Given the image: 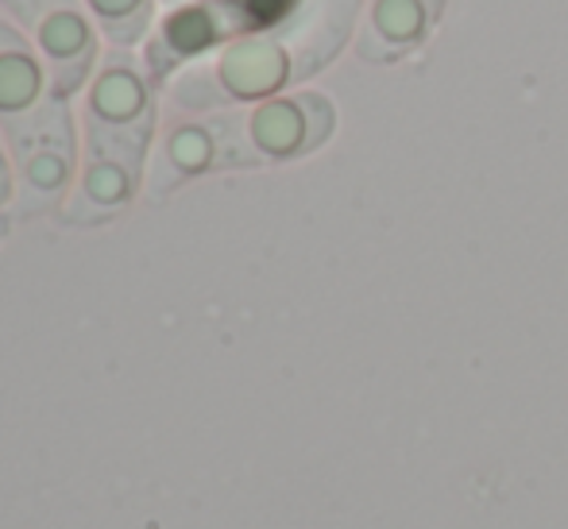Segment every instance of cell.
Masks as SVG:
<instances>
[{"label":"cell","mask_w":568,"mask_h":529,"mask_svg":"<svg viewBox=\"0 0 568 529\" xmlns=\"http://www.w3.org/2000/svg\"><path fill=\"white\" fill-rule=\"evenodd\" d=\"M12 197H16V174H12V159H8L4 143H0V213L12 210Z\"/></svg>","instance_id":"7c38bea8"},{"label":"cell","mask_w":568,"mask_h":529,"mask_svg":"<svg viewBox=\"0 0 568 529\" xmlns=\"http://www.w3.org/2000/svg\"><path fill=\"white\" fill-rule=\"evenodd\" d=\"M148 151L116 147V143H82V166L70 197L54 213L67 228H101L124 216L143 197Z\"/></svg>","instance_id":"ba28073f"},{"label":"cell","mask_w":568,"mask_h":529,"mask_svg":"<svg viewBox=\"0 0 568 529\" xmlns=\"http://www.w3.org/2000/svg\"><path fill=\"white\" fill-rule=\"evenodd\" d=\"M78 124L82 143H116L151 155L163 124V90L148 74L140 51L105 47L90 85L78 98Z\"/></svg>","instance_id":"7a4b0ae2"},{"label":"cell","mask_w":568,"mask_h":529,"mask_svg":"<svg viewBox=\"0 0 568 529\" xmlns=\"http://www.w3.org/2000/svg\"><path fill=\"white\" fill-rule=\"evenodd\" d=\"M260 23V8L252 0H182L159 16L155 31L143 43L140 59L159 90L171 85L182 70L213 59L229 43L252 35Z\"/></svg>","instance_id":"3957f363"},{"label":"cell","mask_w":568,"mask_h":529,"mask_svg":"<svg viewBox=\"0 0 568 529\" xmlns=\"http://www.w3.org/2000/svg\"><path fill=\"white\" fill-rule=\"evenodd\" d=\"M16 174V197L8 216L16 221H36V216H51L62 210L70 197L82 166V124H78V109L67 105L43 132L31 135L23 147L12 155Z\"/></svg>","instance_id":"8992f818"},{"label":"cell","mask_w":568,"mask_h":529,"mask_svg":"<svg viewBox=\"0 0 568 529\" xmlns=\"http://www.w3.org/2000/svg\"><path fill=\"white\" fill-rule=\"evenodd\" d=\"M4 236H8V216L0 213V244H4Z\"/></svg>","instance_id":"4fadbf2b"},{"label":"cell","mask_w":568,"mask_h":529,"mask_svg":"<svg viewBox=\"0 0 568 529\" xmlns=\"http://www.w3.org/2000/svg\"><path fill=\"white\" fill-rule=\"evenodd\" d=\"M344 35V8L337 0H317L278 28H260L229 43L213 59L182 70L163 90L171 112H225L271 101L286 85L314 74Z\"/></svg>","instance_id":"6da1fadb"},{"label":"cell","mask_w":568,"mask_h":529,"mask_svg":"<svg viewBox=\"0 0 568 529\" xmlns=\"http://www.w3.org/2000/svg\"><path fill=\"white\" fill-rule=\"evenodd\" d=\"M23 35L43 59L54 93L74 105L105 54V39H101L98 23L85 16L82 0H54L23 28Z\"/></svg>","instance_id":"9c48e42d"},{"label":"cell","mask_w":568,"mask_h":529,"mask_svg":"<svg viewBox=\"0 0 568 529\" xmlns=\"http://www.w3.org/2000/svg\"><path fill=\"white\" fill-rule=\"evenodd\" d=\"M51 4L54 0H0V16H8V20L23 31L39 12H43V8H51Z\"/></svg>","instance_id":"8fae6325"},{"label":"cell","mask_w":568,"mask_h":529,"mask_svg":"<svg viewBox=\"0 0 568 529\" xmlns=\"http://www.w3.org/2000/svg\"><path fill=\"white\" fill-rule=\"evenodd\" d=\"M232 116V171L263 163H286L317 143L333 128V109L317 93L302 98H271L247 109H229Z\"/></svg>","instance_id":"277c9868"},{"label":"cell","mask_w":568,"mask_h":529,"mask_svg":"<svg viewBox=\"0 0 568 529\" xmlns=\"http://www.w3.org/2000/svg\"><path fill=\"white\" fill-rule=\"evenodd\" d=\"M213 171H232V116L225 112H171L159 124L148 159L143 197L163 205L174 190Z\"/></svg>","instance_id":"5b68a950"},{"label":"cell","mask_w":568,"mask_h":529,"mask_svg":"<svg viewBox=\"0 0 568 529\" xmlns=\"http://www.w3.org/2000/svg\"><path fill=\"white\" fill-rule=\"evenodd\" d=\"M82 8L98 23L109 51H143L163 16L159 0H82Z\"/></svg>","instance_id":"30bf717a"},{"label":"cell","mask_w":568,"mask_h":529,"mask_svg":"<svg viewBox=\"0 0 568 529\" xmlns=\"http://www.w3.org/2000/svg\"><path fill=\"white\" fill-rule=\"evenodd\" d=\"M67 105L70 101L54 93L31 39L8 16H0V143L8 155L43 132Z\"/></svg>","instance_id":"52a82bcc"}]
</instances>
